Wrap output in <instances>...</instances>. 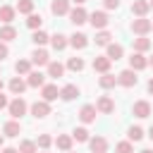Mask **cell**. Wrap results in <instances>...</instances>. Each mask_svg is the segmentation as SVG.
<instances>
[{
    "label": "cell",
    "instance_id": "cell-30",
    "mask_svg": "<svg viewBox=\"0 0 153 153\" xmlns=\"http://www.w3.org/2000/svg\"><path fill=\"white\" fill-rule=\"evenodd\" d=\"M14 10L22 12V14H31V12H33V0H19Z\"/></svg>",
    "mask_w": 153,
    "mask_h": 153
},
{
    "label": "cell",
    "instance_id": "cell-16",
    "mask_svg": "<svg viewBox=\"0 0 153 153\" xmlns=\"http://www.w3.org/2000/svg\"><path fill=\"white\" fill-rule=\"evenodd\" d=\"M50 12L53 14H67L69 12V0H53V5H50Z\"/></svg>",
    "mask_w": 153,
    "mask_h": 153
},
{
    "label": "cell",
    "instance_id": "cell-36",
    "mask_svg": "<svg viewBox=\"0 0 153 153\" xmlns=\"http://www.w3.org/2000/svg\"><path fill=\"white\" fill-rule=\"evenodd\" d=\"M14 69H17V74H29V72H31V62H29V60H17Z\"/></svg>",
    "mask_w": 153,
    "mask_h": 153
},
{
    "label": "cell",
    "instance_id": "cell-3",
    "mask_svg": "<svg viewBox=\"0 0 153 153\" xmlns=\"http://www.w3.org/2000/svg\"><path fill=\"white\" fill-rule=\"evenodd\" d=\"M88 22H91V26H93V29H100V31H103V29L108 26V22H110V19H108V14H105V12H91V14H88Z\"/></svg>",
    "mask_w": 153,
    "mask_h": 153
},
{
    "label": "cell",
    "instance_id": "cell-48",
    "mask_svg": "<svg viewBox=\"0 0 153 153\" xmlns=\"http://www.w3.org/2000/svg\"><path fill=\"white\" fill-rule=\"evenodd\" d=\"M148 136H151V139H153V127H151V129H148Z\"/></svg>",
    "mask_w": 153,
    "mask_h": 153
},
{
    "label": "cell",
    "instance_id": "cell-13",
    "mask_svg": "<svg viewBox=\"0 0 153 153\" xmlns=\"http://www.w3.org/2000/svg\"><path fill=\"white\" fill-rule=\"evenodd\" d=\"M122 55H124V48H122L120 43H108V55H105V57H108L110 62H112V60H120Z\"/></svg>",
    "mask_w": 153,
    "mask_h": 153
},
{
    "label": "cell",
    "instance_id": "cell-2",
    "mask_svg": "<svg viewBox=\"0 0 153 153\" xmlns=\"http://www.w3.org/2000/svg\"><path fill=\"white\" fill-rule=\"evenodd\" d=\"M7 110H10V115H12L14 120H19V117H22V115L26 112V100L17 96V98H14V100H12L10 105H7Z\"/></svg>",
    "mask_w": 153,
    "mask_h": 153
},
{
    "label": "cell",
    "instance_id": "cell-11",
    "mask_svg": "<svg viewBox=\"0 0 153 153\" xmlns=\"http://www.w3.org/2000/svg\"><path fill=\"white\" fill-rule=\"evenodd\" d=\"M96 112H98V110H96V105H84V108L79 110V120L88 124V122H93V120H96Z\"/></svg>",
    "mask_w": 153,
    "mask_h": 153
},
{
    "label": "cell",
    "instance_id": "cell-18",
    "mask_svg": "<svg viewBox=\"0 0 153 153\" xmlns=\"http://www.w3.org/2000/svg\"><path fill=\"white\" fill-rule=\"evenodd\" d=\"M31 62L41 67V65H48V62H50V57H48V53H45L43 48H36V50H33V55H31Z\"/></svg>",
    "mask_w": 153,
    "mask_h": 153
},
{
    "label": "cell",
    "instance_id": "cell-22",
    "mask_svg": "<svg viewBox=\"0 0 153 153\" xmlns=\"http://www.w3.org/2000/svg\"><path fill=\"white\" fill-rule=\"evenodd\" d=\"M14 38H17V29L10 26V24H5V26L0 29V41L7 43V41H14Z\"/></svg>",
    "mask_w": 153,
    "mask_h": 153
},
{
    "label": "cell",
    "instance_id": "cell-15",
    "mask_svg": "<svg viewBox=\"0 0 153 153\" xmlns=\"http://www.w3.org/2000/svg\"><path fill=\"white\" fill-rule=\"evenodd\" d=\"M79 96V86H74V84H67V86H62V91H60V98L62 100H74Z\"/></svg>",
    "mask_w": 153,
    "mask_h": 153
},
{
    "label": "cell",
    "instance_id": "cell-49",
    "mask_svg": "<svg viewBox=\"0 0 153 153\" xmlns=\"http://www.w3.org/2000/svg\"><path fill=\"white\" fill-rule=\"evenodd\" d=\"M141 153H153V151H151V148H143V151H141Z\"/></svg>",
    "mask_w": 153,
    "mask_h": 153
},
{
    "label": "cell",
    "instance_id": "cell-6",
    "mask_svg": "<svg viewBox=\"0 0 153 153\" xmlns=\"http://www.w3.org/2000/svg\"><path fill=\"white\" fill-rule=\"evenodd\" d=\"M31 115H33V117H38V120H43V117H48V115H50V105H48L45 100H36V103L31 105Z\"/></svg>",
    "mask_w": 153,
    "mask_h": 153
},
{
    "label": "cell",
    "instance_id": "cell-12",
    "mask_svg": "<svg viewBox=\"0 0 153 153\" xmlns=\"http://www.w3.org/2000/svg\"><path fill=\"white\" fill-rule=\"evenodd\" d=\"M88 146H91L93 153H105V151H108V141H105L103 136H93V139H88Z\"/></svg>",
    "mask_w": 153,
    "mask_h": 153
},
{
    "label": "cell",
    "instance_id": "cell-1",
    "mask_svg": "<svg viewBox=\"0 0 153 153\" xmlns=\"http://www.w3.org/2000/svg\"><path fill=\"white\" fill-rule=\"evenodd\" d=\"M136 72L134 69H124V72H120L117 74V84L120 86H127V88H131V86H136Z\"/></svg>",
    "mask_w": 153,
    "mask_h": 153
},
{
    "label": "cell",
    "instance_id": "cell-8",
    "mask_svg": "<svg viewBox=\"0 0 153 153\" xmlns=\"http://www.w3.org/2000/svg\"><path fill=\"white\" fill-rule=\"evenodd\" d=\"M129 69H134V72H139V69H146L148 67V60L143 57V53H134L131 57H129Z\"/></svg>",
    "mask_w": 153,
    "mask_h": 153
},
{
    "label": "cell",
    "instance_id": "cell-32",
    "mask_svg": "<svg viewBox=\"0 0 153 153\" xmlns=\"http://www.w3.org/2000/svg\"><path fill=\"white\" fill-rule=\"evenodd\" d=\"M17 151H19V153H36V151H38V146H36V141H29V139H26V141H22V143H19V148H17Z\"/></svg>",
    "mask_w": 153,
    "mask_h": 153
},
{
    "label": "cell",
    "instance_id": "cell-23",
    "mask_svg": "<svg viewBox=\"0 0 153 153\" xmlns=\"http://www.w3.org/2000/svg\"><path fill=\"white\" fill-rule=\"evenodd\" d=\"M24 88H26V81H24V79L14 76V79L10 81V91H12L14 96H22V93H24Z\"/></svg>",
    "mask_w": 153,
    "mask_h": 153
},
{
    "label": "cell",
    "instance_id": "cell-37",
    "mask_svg": "<svg viewBox=\"0 0 153 153\" xmlns=\"http://www.w3.org/2000/svg\"><path fill=\"white\" fill-rule=\"evenodd\" d=\"M72 139H76V141H88V129H86V127H76L74 134H72Z\"/></svg>",
    "mask_w": 153,
    "mask_h": 153
},
{
    "label": "cell",
    "instance_id": "cell-40",
    "mask_svg": "<svg viewBox=\"0 0 153 153\" xmlns=\"http://www.w3.org/2000/svg\"><path fill=\"white\" fill-rule=\"evenodd\" d=\"M115 151H117V153H134V146H131L129 141H120V143L115 146Z\"/></svg>",
    "mask_w": 153,
    "mask_h": 153
},
{
    "label": "cell",
    "instance_id": "cell-10",
    "mask_svg": "<svg viewBox=\"0 0 153 153\" xmlns=\"http://www.w3.org/2000/svg\"><path fill=\"white\" fill-rule=\"evenodd\" d=\"M148 10H151V2H148V0H134V2H131V12H134L136 17H146Z\"/></svg>",
    "mask_w": 153,
    "mask_h": 153
},
{
    "label": "cell",
    "instance_id": "cell-39",
    "mask_svg": "<svg viewBox=\"0 0 153 153\" xmlns=\"http://www.w3.org/2000/svg\"><path fill=\"white\" fill-rule=\"evenodd\" d=\"M143 139V129L141 127H131L129 129V141H141Z\"/></svg>",
    "mask_w": 153,
    "mask_h": 153
},
{
    "label": "cell",
    "instance_id": "cell-14",
    "mask_svg": "<svg viewBox=\"0 0 153 153\" xmlns=\"http://www.w3.org/2000/svg\"><path fill=\"white\" fill-rule=\"evenodd\" d=\"M93 69H96V72H100V74H108V69H110V60H108L105 55L93 57Z\"/></svg>",
    "mask_w": 153,
    "mask_h": 153
},
{
    "label": "cell",
    "instance_id": "cell-50",
    "mask_svg": "<svg viewBox=\"0 0 153 153\" xmlns=\"http://www.w3.org/2000/svg\"><path fill=\"white\" fill-rule=\"evenodd\" d=\"M148 65H153V55H151V60H148Z\"/></svg>",
    "mask_w": 153,
    "mask_h": 153
},
{
    "label": "cell",
    "instance_id": "cell-34",
    "mask_svg": "<svg viewBox=\"0 0 153 153\" xmlns=\"http://www.w3.org/2000/svg\"><path fill=\"white\" fill-rule=\"evenodd\" d=\"M67 69L81 72V69H84V60H81V57H69V60H67Z\"/></svg>",
    "mask_w": 153,
    "mask_h": 153
},
{
    "label": "cell",
    "instance_id": "cell-45",
    "mask_svg": "<svg viewBox=\"0 0 153 153\" xmlns=\"http://www.w3.org/2000/svg\"><path fill=\"white\" fill-rule=\"evenodd\" d=\"M148 93H151V96H153V79H151V81H148Z\"/></svg>",
    "mask_w": 153,
    "mask_h": 153
},
{
    "label": "cell",
    "instance_id": "cell-42",
    "mask_svg": "<svg viewBox=\"0 0 153 153\" xmlns=\"http://www.w3.org/2000/svg\"><path fill=\"white\" fill-rule=\"evenodd\" d=\"M7 53H10V50H7V43H2V41H0V60H2V57H7Z\"/></svg>",
    "mask_w": 153,
    "mask_h": 153
},
{
    "label": "cell",
    "instance_id": "cell-24",
    "mask_svg": "<svg viewBox=\"0 0 153 153\" xmlns=\"http://www.w3.org/2000/svg\"><path fill=\"white\" fill-rule=\"evenodd\" d=\"M55 146L60 148V151H72V136H67V134H60L57 139H55Z\"/></svg>",
    "mask_w": 153,
    "mask_h": 153
},
{
    "label": "cell",
    "instance_id": "cell-27",
    "mask_svg": "<svg viewBox=\"0 0 153 153\" xmlns=\"http://www.w3.org/2000/svg\"><path fill=\"white\" fill-rule=\"evenodd\" d=\"M151 48V41L146 38V36H139V38H134V50L136 53H146Z\"/></svg>",
    "mask_w": 153,
    "mask_h": 153
},
{
    "label": "cell",
    "instance_id": "cell-44",
    "mask_svg": "<svg viewBox=\"0 0 153 153\" xmlns=\"http://www.w3.org/2000/svg\"><path fill=\"white\" fill-rule=\"evenodd\" d=\"M2 153H19V151H17V148H10V146H7V148H2Z\"/></svg>",
    "mask_w": 153,
    "mask_h": 153
},
{
    "label": "cell",
    "instance_id": "cell-54",
    "mask_svg": "<svg viewBox=\"0 0 153 153\" xmlns=\"http://www.w3.org/2000/svg\"><path fill=\"white\" fill-rule=\"evenodd\" d=\"M151 7H153V2H151Z\"/></svg>",
    "mask_w": 153,
    "mask_h": 153
},
{
    "label": "cell",
    "instance_id": "cell-20",
    "mask_svg": "<svg viewBox=\"0 0 153 153\" xmlns=\"http://www.w3.org/2000/svg\"><path fill=\"white\" fill-rule=\"evenodd\" d=\"M41 93H43V100H45V103H50V100H55V98L60 96V91H57V86H55V84H45Z\"/></svg>",
    "mask_w": 153,
    "mask_h": 153
},
{
    "label": "cell",
    "instance_id": "cell-17",
    "mask_svg": "<svg viewBox=\"0 0 153 153\" xmlns=\"http://www.w3.org/2000/svg\"><path fill=\"white\" fill-rule=\"evenodd\" d=\"M69 43H72L76 50H81V48L88 45V36H86V33H72V36H69Z\"/></svg>",
    "mask_w": 153,
    "mask_h": 153
},
{
    "label": "cell",
    "instance_id": "cell-35",
    "mask_svg": "<svg viewBox=\"0 0 153 153\" xmlns=\"http://www.w3.org/2000/svg\"><path fill=\"white\" fill-rule=\"evenodd\" d=\"M110 38H112V36H110V31H105V29H103V31H98V33H96V45H108V43H110Z\"/></svg>",
    "mask_w": 153,
    "mask_h": 153
},
{
    "label": "cell",
    "instance_id": "cell-51",
    "mask_svg": "<svg viewBox=\"0 0 153 153\" xmlns=\"http://www.w3.org/2000/svg\"><path fill=\"white\" fill-rule=\"evenodd\" d=\"M0 91H2V79H0Z\"/></svg>",
    "mask_w": 153,
    "mask_h": 153
},
{
    "label": "cell",
    "instance_id": "cell-53",
    "mask_svg": "<svg viewBox=\"0 0 153 153\" xmlns=\"http://www.w3.org/2000/svg\"><path fill=\"white\" fill-rule=\"evenodd\" d=\"M67 153H72V151H67Z\"/></svg>",
    "mask_w": 153,
    "mask_h": 153
},
{
    "label": "cell",
    "instance_id": "cell-26",
    "mask_svg": "<svg viewBox=\"0 0 153 153\" xmlns=\"http://www.w3.org/2000/svg\"><path fill=\"white\" fill-rule=\"evenodd\" d=\"M50 43H53V48H55V50H65L69 41H67L62 33H55V36H50Z\"/></svg>",
    "mask_w": 153,
    "mask_h": 153
},
{
    "label": "cell",
    "instance_id": "cell-7",
    "mask_svg": "<svg viewBox=\"0 0 153 153\" xmlns=\"http://www.w3.org/2000/svg\"><path fill=\"white\" fill-rule=\"evenodd\" d=\"M69 22H72L74 26H79V24L88 22V14H86V10H84V7H74V10L69 12Z\"/></svg>",
    "mask_w": 153,
    "mask_h": 153
},
{
    "label": "cell",
    "instance_id": "cell-21",
    "mask_svg": "<svg viewBox=\"0 0 153 153\" xmlns=\"http://www.w3.org/2000/svg\"><path fill=\"white\" fill-rule=\"evenodd\" d=\"M2 131H5V136H19V131H22V124H19L17 120H10V122L2 127Z\"/></svg>",
    "mask_w": 153,
    "mask_h": 153
},
{
    "label": "cell",
    "instance_id": "cell-38",
    "mask_svg": "<svg viewBox=\"0 0 153 153\" xmlns=\"http://www.w3.org/2000/svg\"><path fill=\"white\" fill-rule=\"evenodd\" d=\"M50 143H53V136H50V134H41V136H38V141H36V146H38V148H43V151H45Z\"/></svg>",
    "mask_w": 153,
    "mask_h": 153
},
{
    "label": "cell",
    "instance_id": "cell-5",
    "mask_svg": "<svg viewBox=\"0 0 153 153\" xmlns=\"http://www.w3.org/2000/svg\"><path fill=\"white\" fill-rule=\"evenodd\" d=\"M96 110L103 112V115H110V112L115 110V100H112L110 96H100V98L96 100Z\"/></svg>",
    "mask_w": 153,
    "mask_h": 153
},
{
    "label": "cell",
    "instance_id": "cell-46",
    "mask_svg": "<svg viewBox=\"0 0 153 153\" xmlns=\"http://www.w3.org/2000/svg\"><path fill=\"white\" fill-rule=\"evenodd\" d=\"M72 2H76V7H81V5L86 2V0H72Z\"/></svg>",
    "mask_w": 153,
    "mask_h": 153
},
{
    "label": "cell",
    "instance_id": "cell-47",
    "mask_svg": "<svg viewBox=\"0 0 153 153\" xmlns=\"http://www.w3.org/2000/svg\"><path fill=\"white\" fill-rule=\"evenodd\" d=\"M2 143H5V136H2V134H0V148H2Z\"/></svg>",
    "mask_w": 153,
    "mask_h": 153
},
{
    "label": "cell",
    "instance_id": "cell-43",
    "mask_svg": "<svg viewBox=\"0 0 153 153\" xmlns=\"http://www.w3.org/2000/svg\"><path fill=\"white\" fill-rule=\"evenodd\" d=\"M7 105H10V103H7V96H2V91H0V110L7 108Z\"/></svg>",
    "mask_w": 153,
    "mask_h": 153
},
{
    "label": "cell",
    "instance_id": "cell-4",
    "mask_svg": "<svg viewBox=\"0 0 153 153\" xmlns=\"http://www.w3.org/2000/svg\"><path fill=\"white\" fill-rule=\"evenodd\" d=\"M131 31H134V33H139V36H146V33L151 31V19H146V17L134 19V22H131Z\"/></svg>",
    "mask_w": 153,
    "mask_h": 153
},
{
    "label": "cell",
    "instance_id": "cell-19",
    "mask_svg": "<svg viewBox=\"0 0 153 153\" xmlns=\"http://www.w3.org/2000/svg\"><path fill=\"white\" fill-rule=\"evenodd\" d=\"M26 86H33V88H38V86H45V76H43L41 72H29Z\"/></svg>",
    "mask_w": 153,
    "mask_h": 153
},
{
    "label": "cell",
    "instance_id": "cell-31",
    "mask_svg": "<svg viewBox=\"0 0 153 153\" xmlns=\"http://www.w3.org/2000/svg\"><path fill=\"white\" fill-rule=\"evenodd\" d=\"M98 84H100V86H103V88H112V86H115V84H117V76H112V74H110V72H108V74H103V76H100V79H98Z\"/></svg>",
    "mask_w": 153,
    "mask_h": 153
},
{
    "label": "cell",
    "instance_id": "cell-52",
    "mask_svg": "<svg viewBox=\"0 0 153 153\" xmlns=\"http://www.w3.org/2000/svg\"><path fill=\"white\" fill-rule=\"evenodd\" d=\"M151 29H153V22H151Z\"/></svg>",
    "mask_w": 153,
    "mask_h": 153
},
{
    "label": "cell",
    "instance_id": "cell-28",
    "mask_svg": "<svg viewBox=\"0 0 153 153\" xmlns=\"http://www.w3.org/2000/svg\"><path fill=\"white\" fill-rule=\"evenodd\" d=\"M41 24H43V17L31 12V14H29V19H26V26H29V29H33V31H38V29H41Z\"/></svg>",
    "mask_w": 153,
    "mask_h": 153
},
{
    "label": "cell",
    "instance_id": "cell-9",
    "mask_svg": "<svg viewBox=\"0 0 153 153\" xmlns=\"http://www.w3.org/2000/svg\"><path fill=\"white\" fill-rule=\"evenodd\" d=\"M131 112H134L136 117H141V120H143V117H148V115H151V103H148V100H136V103H134V108H131Z\"/></svg>",
    "mask_w": 153,
    "mask_h": 153
},
{
    "label": "cell",
    "instance_id": "cell-25",
    "mask_svg": "<svg viewBox=\"0 0 153 153\" xmlns=\"http://www.w3.org/2000/svg\"><path fill=\"white\" fill-rule=\"evenodd\" d=\"M14 7H10V5H2L0 7V22H5V24H10L12 19H14Z\"/></svg>",
    "mask_w": 153,
    "mask_h": 153
},
{
    "label": "cell",
    "instance_id": "cell-33",
    "mask_svg": "<svg viewBox=\"0 0 153 153\" xmlns=\"http://www.w3.org/2000/svg\"><path fill=\"white\" fill-rule=\"evenodd\" d=\"M31 41H33L36 45H43V43H48V41H50V36H48L45 31H41V29H38V31H33V36H31Z\"/></svg>",
    "mask_w": 153,
    "mask_h": 153
},
{
    "label": "cell",
    "instance_id": "cell-55",
    "mask_svg": "<svg viewBox=\"0 0 153 153\" xmlns=\"http://www.w3.org/2000/svg\"><path fill=\"white\" fill-rule=\"evenodd\" d=\"M43 153H45V151H43Z\"/></svg>",
    "mask_w": 153,
    "mask_h": 153
},
{
    "label": "cell",
    "instance_id": "cell-29",
    "mask_svg": "<svg viewBox=\"0 0 153 153\" xmlns=\"http://www.w3.org/2000/svg\"><path fill=\"white\" fill-rule=\"evenodd\" d=\"M62 72H65V67L60 62H48V76L57 79V76H62Z\"/></svg>",
    "mask_w": 153,
    "mask_h": 153
},
{
    "label": "cell",
    "instance_id": "cell-41",
    "mask_svg": "<svg viewBox=\"0 0 153 153\" xmlns=\"http://www.w3.org/2000/svg\"><path fill=\"white\" fill-rule=\"evenodd\" d=\"M103 2H105L108 10H117V7H120V0H103Z\"/></svg>",
    "mask_w": 153,
    "mask_h": 153
}]
</instances>
